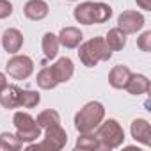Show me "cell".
<instances>
[{
	"mask_svg": "<svg viewBox=\"0 0 151 151\" xmlns=\"http://www.w3.org/2000/svg\"><path fill=\"white\" fill-rule=\"evenodd\" d=\"M78 59L86 68H94L98 62H109L112 57V50L107 46L105 37L96 36L86 43L78 45Z\"/></svg>",
	"mask_w": 151,
	"mask_h": 151,
	"instance_id": "obj_1",
	"label": "cell"
},
{
	"mask_svg": "<svg viewBox=\"0 0 151 151\" xmlns=\"http://www.w3.org/2000/svg\"><path fill=\"white\" fill-rule=\"evenodd\" d=\"M105 119V107L101 101H89L86 103L77 114H75V128L78 133H89L98 128V124Z\"/></svg>",
	"mask_w": 151,
	"mask_h": 151,
	"instance_id": "obj_2",
	"label": "cell"
},
{
	"mask_svg": "<svg viewBox=\"0 0 151 151\" xmlns=\"http://www.w3.org/2000/svg\"><path fill=\"white\" fill-rule=\"evenodd\" d=\"M94 135L98 137L100 149L105 151L117 149L124 144V130L116 119H103L94 130Z\"/></svg>",
	"mask_w": 151,
	"mask_h": 151,
	"instance_id": "obj_3",
	"label": "cell"
},
{
	"mask_svg": "<svg viewBox=\"0 0 151 151\" xmlns=\"http://www.w3.org/2000/svg\"><path fill=\"white\" fill-rule=\"evenodd\" d=\"M13 124H14V128H16V135L20 137V140H22L23 144L36 142V140L41 137V133H43V130H41V128L37 126V123H36V117H32L29 112H23V110L14 112V116H13Z\"/></svg>",
	"mask_w": 151,
	"mask_h": 151,
	"instance_id": "obj_4",
	"label": "cell"
},
{
	"mask_svg": "<svg viewBox=\"0 0 151 151\" xmlns=\"http://www.w3.org/2000/svg\"><path fill=\"white\" fill-rule=\"evenodd\" d=\"M68 144V133L66 130L59 124H53V126H48L45 128V133H43V140L41 142H30L27 144V149H48V151H60L64 146Z\"/></svg>",
	"mask_w": 151,
	"mask_h": 151,
	"instance_id": "obj_5",
	"label": "cell"
},
{
	"mask_svg": "<svg viewBox=\"0 0 151 151\" xmlns=\"http://www.w3.org/2000/svg\"><path fill=\"white\" fill-rule=\"evenodd\" d=\"M6 73L14 80H27L34 73V60L29 55L14 53L6 64Z\"/></svg>",
	"mask_w": 151,
	"mask_h": 151,
	"instance_id": "obj_6",
	"label": "cell"
},
{
	"mask_svg": "<svg viewBox=\"0 0 151 151\" xmlns=\"http://www.w3.org/2000/svg\"><path fill=\"white\" fill-rule=\"evenodd\" d=\"M144 23H146V18L139 11H123L117 16V27L124 34H137V32H140Z\"/></svg>",
	"mask_w": 151,
	"mask_h": 151,
	"instance_id": "obj_7",
	"label": "cell"
},
{
	"mask_svg": "<svg viewBox=\"0 0 151 151\" xmlns=\"http://www.w3.org/2000/svg\"><path fill=\"white\" fill-rule=\"evenodd\" d=\"M52 73H53V77L59 84H66L73 78V75H75V64L69 57H60L57 59L52 66H50Z\"/></svg>",
	"mask_w": 151,
	"mask_h": 151,
	"instance_id": "obj_8",
	"label": "cell"
},
{
	"mask_svg": "<svg viewBox=\"0 0 151 151\" xmlns=\"http://www.w3.org/2000/svg\"><path fill=\"white\" fill-rule=\"evenodd\" d=\"M130 133H132L135 142H140L142 146L151 144V124L147 119H144V117L133 119L130 124Z\"/></svg>",
	"mask_w": 151,
	"mask_h": 151,
	"instance_id": "obj_9",
	"label": "cell"
},
{
	"mask_svg": "<svg viewBox=\"0 0 151 151\" xmlns=\"http://www.w3.org/2000/svg\"><path fill=\"white\" fill-rule=\"evenodd\" d=\"M57 39H59L60 46H64L68 50H73V48H78V45L84 41V34L78 27H64L57 34Z\"/></svg>",
	"mask_w": 151,
	"mask_h": 151,
	"instance_id": "obj_10",
	"label": "cell"
},
{
	"mask_svg": "<svg viewBox=\"0 0 151 151\" xmlns=\"http://www.w3.org/2000/svg\"><path fill=\"white\" fill-rule=\"evenodd\" d=\"M2 46L11 55L18 53L22 50V46H23V34L18 29H14V27L6 29L4 34H2Z\"/></svg>",
	"mask_w": 151,
	"mask_h": 151,
	"instance_id": "obj_11",
	"label": "cell"
},
{
	"mask_svg": "<svg viewBox=\"0 0 151 151\" xmlns=\"http://www.w3.org/2000/svg\"><path fill=\"white\" fill-rule=\"evenodd\" d=\"M50 13V6L45 2V0H29V2L23 6V14L32 20V22H41L48 16Z\"/></svg>",
	"mask_w": 151,
	"mask_h": 151,
	"instance_id": "obj_12",
	"label": "cell"
},
{
	"mask_svg": "<svg viewBox=\"0 0 151 151\" xmlns=\"http://www.w3.org/2000/svg\"><path fill=\"white\" fill-rule=\"evenodd\" d=\"M151 87V82L146 75H140V73H132L130 80L126 82L124 86V91L128 94H133V96H140V94H146Z\"/></svg>",
	"mask_w": 151,
	"mask_h": 151,
	"instance_id": "obj_13",
	"label": "cell"
},
{
	"mask_svg": "<svg viewBox=\"0 0 151 151\" xmlns=\"http://www.w3.org/2000/svg\"><path fill=\"white\" fill-rule=\"evenodd\" d=\"M20 93H22V87L16 86V84H7L2 91H0V105L4 109H18L20 107Z\"/></svg>",
	"mask_w": 151,
	"mask_h": 151,
	"instance_id": "obj_14",
	"label": "cell"
},
{
	"mask_svg": "<svg viewBox=\"0 0 151 151\" xmlns=\"http://www.w3.org/2000/svg\"><path fill=\"white\" fill-rule=\"evenodd\" d=\"M130 77H132L130 68L128 66H123V64H117L109 73V84L114 89H124V86L130 80Z\"/></svg>",
	"mask_w": 151,
	"mask_h": 151,
	"instance_id": "obj_15",
	"label": "cell"
},
{
	"mask_svg": "<svg viewBox=\"0 0 151 151\" xmlns=\"http://www.w3.org/2000/svg\"><path fill=\"white\" fill-rule=\"evenodd\" d=\"M126 36H128V34H124L119 27H114V29H110V30L107 32L105 43H107V46H109L112 52H119V50H123V48L126 46Z\"/></svg>",
	"mask_w": 151,
	"mask_h": 151,
	"instance_id": "obj_16",
	"label": "cell"
},
{
	"mask_svg": "<svg viewBox=\"0 0 151 151\" xmlns=\"http://www.w3.org/2000/svg\"><path fill=\"white\" fill-rule=\"evenodd\" d=\"M59 48H60V45H59L57 34H53V32H46V34L43 36V39H41V50H43L45 57H46L48 60L55 59V57L59 55Z\"/></svg>",
	"mask_w": 151,
	"mask_h": 151,
	"instance_id": "obj_17",
	"label": "cell"
},
{
	"mask_svg": "<svg viewBox=\"0 0 151 151\" xmlns=\"http://www.w3.org/2000/svg\"><path fill=\"white\" fill-rule=\"evenodd\" d=\"M93 4L94 2H82L73 9V18L80 25H93Z\"/></svg>",
	"mask_w": 151,
	"mask_h": 151,
	"instance_id": "obj_18",
	"label": "cell"
},
{
	"mask_svg": "<svg viewBox=\"0 0 151 151\" xmlns=\"http://www.w3.org/2000/svg\"><path fill=\"white\" fill-rule=\"evenodd\" d=\"M36 84H37V87H41V89H45V91H52V89H55V87L59 86V82L55 80V77H53V73H52L50 66L43 68V69L37 73Z\"/></svg>",
	"mask_w": 151,
	"mask_h": 151,
	"instance_id": "obj_19",
	"label": "cell"
},
{
	"mask_svg": "<svg viewBox=\"0 0 151 151\" xmlns=\"http://www.w3.org/2000/svg\"><path fill=\"white\" fill-rule=\"evenodd\" d=\"M75 147L80 151H96V149H100V142H98V137L94 135V132L80 133L77 142H75Z\"/></svg>",
	"mask_w": 151,
	"mask_h": 151,
	"instance_id": "obj_20",
	"label": "cell"
},
{
	"mask_svg": "<svg viewBox=\"0 0 151 151\" xmlns=\"http://www.w3.org/2000/svg\"><path fill=\"white\" fill-rule=\"evenodd\" d=\"M23 147V142L16 133L11 132H2L0 133V149L4 151H20Z\"/></svg>",
	"mask_w": 151,
	"mask_h": 151,
	"instance_id": "obj_21",
	"label": "cell"
},
{
	"mask_svg": "<svg viewBox=\"0 0 151 151\" xmlns=\"http://www.w3.org/2000/svg\"><path fill=\"white\" fill-rule=\"evenodd\" d=\"M36 123H37V126H39L41 130H45V128H48V126L59 124V123H60V114H59L57 110H53V109H46V110H43V112L37 114Z\"/></svg>",
	"mask_w": 151,
	"mask_h": 151,
	"instance_id": "obj_22",
	"label": "cell"
},
{
	"mask_svg": "<svg viewBox=\"0 0 151 151\" xmlns=\"http://www.w3.org/2000/svg\"><path fill=\"white\" fill-rule=\"evenodd\" d=\"M112 18V7L105 2H94L93 4V23H105Z\"/></svg>",
	"mask_w": 151,
	"mask_h": 151,
	"instance_id": "obj_23",
	"label": "cell"
},
{
	"mask_svg": "<svg viewBox=\"0 0 151 151\" xmlns=\"http://www.w3.org/2000/svg\"><path fill=\"white\" fill-rule=\"evenodd\" d=\"M39 103H41V94L37 91L22 89V93H20V107L22 109H34Z\"/></svg>",
	"mask_w": 151,
	"mask_h": 151,
	"instance_id": "obj_24",
	"label": "cell"
},
{
	"mask_svg": "<svg viewBox=\"0 0 151 151\" xmlns=\"http://www.w3.org/2000/svg\"><path fill=\"white\" fill-rule=\"evenodd\" d=\"M137 46H139V50H142L146 53L151 52V30H144L137 37Z\"/></svg>",
	"mask_w": 151,
	"mask_h": 151,
	"instance_id": "obj_25",
	"label": "cell"
},
{
	"mask_svg": "<svg viewBox=\"0 0 151 151\" xmlns=\"http://www.w3.org/2000/svg\"><path fill=\"white\" fill-rule=\"evenodd\" d=\"M13 11H14V7H13V4L9 0H0V20L9 18L13 14Z\"/></svg>",
	"mask_w": 151,
	"mask_h": 151,
	"instance_id": "obj_26",
	"label": "cell"
},
{
	"mask_svg": "<svg viewBox=\"0 0 151 151\" xmlns=\"http://www.w3.org/2000/svg\"><path fill=\"white\" fill-rule=\"evenodd\" d=\"M135 4L142 11H151V0H135Z\"/></svg>",
	"mask_w": 151,
	"mask_h": 151,
	"instance_id": "obj_27",
	"label": "cell"
},
{
	"mask_svg": "<svg viewBox=\"0 0 151 151\" xmlns=\"http://www.w3.org/2000/svg\"><path fill=\"white\" fill-rule=\"evenodd\" d=\"M9 82H7V77H6V73H2V71H0V91H2L6 86H7Z\"/></svg>",
	"mask_w": 151,
	"mask_h": 151,
	"instance_id": "obj_28",
	"label": "cell"
},
{
	"mask_svg": "<svg viewBox=\"0 0 151 151\" xmlns=\"http://www.w3.org/2000/svg\"><path fill=\"white\" fill-rule=\"evenodd\" d=\"M68 2H78V0H68Z\"/></svg>",
	"mask_w": 151,
	"mask_h": 151,
	"instance_id": "obj_29",
	"label": "cell"
}]
</instances>
